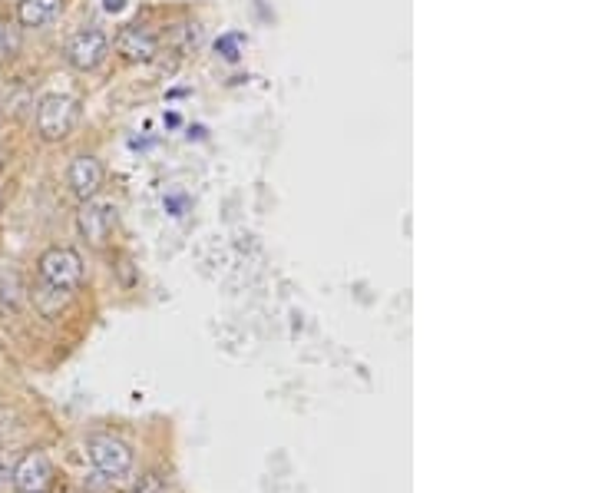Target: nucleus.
<instances>
[{"label":"nucleus","mask_w":595,"mask_h":493,"mask_svg":"<svg viewBox=\"0 0 595 493\" xmlns=\"http://www.w3.org/2000/svg\"><path fill=\"white\" fill-rule=\"evenodd\" d=\"M77 113H80V106L73 96H67V93L43 96L40 106H37V133L43 139H50V143H57V139L73 133V126H77Z\"/></svg>","instance_id":"f257e3e1"},{"label":"nucleus","mask_w":595,"mask_h":493,"mask_svg":"<svg viewBox=\"0 0 595 493\" xmlns=\"http://www.w3.org/2000/svg\"><path fill=\"white\" fill-rule=\"evenodd\" d=\"M40 278L50 288H77L83 282V262L73 249H47L40 255Z\"/></svg>","instance_id":"f03ea898"},{"label":"nucleus","mask_w":595,"mask_h":493,"mask_svg":"<svg viewBox=\"0 0 595 493\" xmlns=\"http://www.w3.org/2000/svg\"><path fill=\"white\" fill-rule=\"evenodd\" d=\"M106 53H110V37H106L100 27H86V30H80V34L67 44V60H70V67H77V70H83V73L100 67V63L106 60Z\"/></svg>","instance_id":"7ed1b4c3"},{"label":"nucleus","mask_w":595,"mask_h":493,"mask_svg":"<svg viewBox=\"0 0 595 493\" xmlns=\"http://www.w3.org/2000/svg\"><path fill=\"white\" fill-rule=\"evenodd\" d=\"M90 460L103 477H123L133 467V450L116 437H96L90 444Z\"/></svg>","instance_id":"20e7f679"},{"label":"nucleus","mask_w":595,"mask_h":493,"mask_svg":"<svg viewBox=\"0 0 595 493\" xmlns=\"http://www.w3.org/2000/svg\"><path fill=\"white\" fill-rule=\"evenodd\" d=\"M77 225H80L83 239H90L93 245H103L113 235V229H116V206H113V202L86 199L83 209H80V216H77Z\"/></svg>","instance_id":"39448f33"},{"label":"nucleus","mask_w":595,"mask_h":493,"mask_svg":"<svg viewBox=\"0 0 595 493\" xmlns=\"http://www.w3.org/2000/svg\"><path fill=\"white\" fill-rule=\"evenodd\" d=\"M10 477H14V487H17L20 493H40V490L50 487L53 467H50L47 454H40V450H34V454H27L24 460H20Z\"/></svg>","instance_id":"423d86ee"},{"label":"nucleus","mask_w":595,"mask_h":493,"mask_svg":"<svg viewBox=\"0 0 595 493\" xmlns=\"http://www.w3.org/2000/svg\"><path fill=\"white\" fill-rule=\"evenodd\" d=\"M67 182L73 189V196L77 199H93L96 192L103 186V163L96 156H77L70 163V173H67Z\"/></svg>","instance_id":"0eeeda50"},{"label":"nucleus","mask_w":595,"mask_h":493,"mask_svg":"<svg viewBox=\"0 0 595 493\" xmlns=\"http://www.w3.org/2000/svg\"><path fill=\"white\" fill-rule=\"evenodd\" d=\"M116 47L126 60H153L159 50V40L153 30L146 27H126L123 34H119Z\"/></svg>","instance_id":"6e6552de"},{"label":"nucleus","mask_w":595,"mask_h":493,"mask_svg":"<svg viewBox=\"0 0 595 493\" xmlns=\"http://www.w3.org/2000/svg\"><path fill=\"white\" fill-rule=\"evenodd\" d=\"M63 0H20L17 4V20L24 27H47L60 17Z\"/></svg>","instance_id":"1a4fd4ad"},{"label":"nucleus","mask_w":595,"mask_h":493,"mask_svg":"<svg viewBox=\"0 0 595 493\" xmlns=\"http://www.w3.org/2000/svg\"><path fill=\"white\" fill-rule=\"evenodd\" d=\"M20 47V37H17V30L7 24V20H0V60L4 57H14Z\"/></svg>","instance_id":"9d476101"},{"label":"nucleus","mask_w":595,"mask_h":493,"mask_svg":"<svg viewBox=\"0 0 595 493\" xmlns=\"http://www.w3.org/2000/svg\"><path fill=\"white\" fill-rule=\"evenodd\" d=\"M238 44H242V37L232 34V37H222L219 44H215V50H219L225 60H238Z\"/></svg>","instance_id":"9b49d317"},{"label":"nucleus","mask_w":595,"mask_h":493,"mask_svg":"<svg viewBox=\"0 0 595 493\" xmlns=\"http://www.w3.org/2000/svg\"><path fill=\"white\" fill-rule=\"evenodd\" d=\"M126 7V0H106V10H110V14H113V10H123Z\"/></svg>","instance_id":"f8f14e48"},{"label":"nucleus","mask_w":595,"mask_h":493,"mask_svg":"<svg viewBox=\"0 0 595 493\" xmlns=\"http://www.w3.org/2000/svg\"><path fill=\"white\" fill-rule=\"evenodd\" d=\"M4 480H7V467L0 464V484H4Z\"/></svg>","instance_id":"ddd939ff"},{"label":"nucleus","mask_w":595,"mask_h":493,"mask_svg":"<svg viewBox=\"0 0 595 493\" xmlns=\"http://www.w3.org/2000/svg\"><path fill=\"white\" fill-rule=\"evenodd\" d=\"M40 493H47V490H40Z\"/></svg>","instance_id":"4468645a"}]
</instances>
